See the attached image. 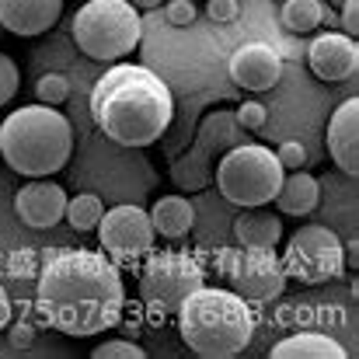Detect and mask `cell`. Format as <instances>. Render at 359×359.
<instances>
[{"label": "cell", "mask_w": 359, "mask_h": 359, "mask_svg": "<svg viewBox=\"0 0 359 359\" xmlns=\"http://www.w3.org/2000/svg\"><path fill=\"white\" fill-rule=\"evenodd\" d=\"M122 307L126 290L119 265L84 248L60 251L56 258H49L35 286L39 318L70 339H91L98 332H109L112 325H119Z\"/></svg>", "instance_id": "obj_1"}, {"label": "cell", "mask_w": 359, "mask_h": 359, "mask_svg": "<svg viewBox=\"0 0 359 359\" xmlns=\"http://www.w3.org/2000/svg\"><path fill=\"white\" fill-rule=\"evenodd\" d=\"M91 116L112 143L150 147L175 119V95L154 70L116 60L91 88Z\"/></svg>", "instance_id": "obj_2"}, {"label": "cell", "mask_w": 359, "mask_h": 359, "mask_svg": "<svg viewBox=\"0 0 359 359\" xmlns=\"http://www.w3.org/2000/svg\"><path fill=\"white\" fill-rule=\"evenodd\" d=\"M182 342L203 359H234L248 349L255 318L248 311V300L234 290L199 286L192 290L182 307L175 311Z\"/></svg>", "instance_id": "obj_3"}, {"label": "cell", "mask_w": 359, "mask_h": 359, "mask_svg": "<svg viewBox=\"0 0 359 359\" xmlns=\"http://www.w3.org/2000/svg\"><path fill=\"white\" fill-rule=\"evenodd\" d=\"M74 129L53 105H25L0 122V157L25 178H49L70 164Z\"/></svg>", "instance_id": "obj_4"}, {"label": "cell", "mask_w": 359, "mask_h": 359, "mask_svg": "<svg viewBox=\"0 0 359 359\" xmlns=\"http://www.w3.org/2000/svg\"><path fill=\"white\" fill-rule=\"evenodd\" d=\"M143 35V21L129 0H88L74 14V42L98 63L126 60Z\"/></svg>", "instance_id": "obj_5"}, {"label": "cell", "mask_w": 359, "mask_h": 359, "mask_svg": "<svg viewBox=\"0 0 359 359\" xmlns=\"http://www.w3.org/2000/svg\"><path fill=\"white\" fill-rule=\"evenodd\" d=\"M283 164L276 157V150L244 140L238 147L220 154V164L213 171V182L220 189V196L227 203H234L241 210L248 206H265L272 203V196L283 185Z\"/></svg>", "instance_id": "obj_6"}, {"label": "cell", "mask_w": 359, "mask_h": 359, "mask_svg": "<svg viewBox=\"0 0 359 359\" xmlns=\"http://www.w3.org/2000/svg\"><path fill=\"white\" fill-rule=\"evenodd\" d=\"M206 283L203 265L185 251H147L140 269V297L157 314H175L182 300Z\"/></svg>", "instance_id": "obj_7"}, {"label": "cell", "mask_w": 359, "mask_h": 359, "mask_svg": "<svg viewBox=\"0 0 359 359\" xmlns=\"http://www.w3.org/2000/svg\"><path fill=\"white\" fill-rule=\"evenodd\" d=\"M279 262H283L286 279H297L304 286H321V283L342 276L346 248H342V241L332 227L307 224L286 241V251H283Z\"/></svg>", "instance_id": "obj_8"}, {"label": "cell", "mask_w": 359, "mask_h": 359, "mask_svg": "<svg viewBox=\"0 0 359 359\" xmlns=\"http://www.w3.org/2000/svg\"><path fill=\"white\" fill-rule=\"evenodd\" d=\"M220 269L227 272L234 293L255 304H272L286 290V272L283 262L276 258V248H241V251H224Z\"/></svg>", "instance_id": "obj_9"}, {"label": "cell", "mask_w": 359, "mask_h": 359, "mask_svg": "<svg viewBox=\"0 0 359 359\" xmlns=\"http://www.w3.org/2000/svg\"><path fill=\"white\" fill-rule=\"evenodd\" d=\"M98 241L112 255L116 265H133L154 248V224L150 213L140 206H116L105 210L98 220Z\"/></svg>", "instance_id": "obj_10"}, {"label": "cell", "mask_w": 359, "mask_h": 359, "mask_svg": "<svg viewBox=\"0 0 359 359\" xmlns=\"http://www.w3.org/2000/svg\"><path fill=\"white\" fill-rule=\"evenodd\" d=\"M307 63H311V74L328 81V84L349 81V77H356L359 70L356 39L346 35V32H321L311 42V49H307Z\"/></svg>", "instance_id": "obj_11"}, {"label": "cell", "mask_w": 359, "mask_h": 359, "mask_svg": "<svg viewBox=\"0 0 359 359\" xmlns=\"http://www.w3.org/2000/svg\"><path fill=\"white\" fill-rule=\"evenodd\" d=\"M227 74L244 91H269L283 77V60L272 46L248 42V46H238L234 56L227 60Z\"/></svg>", "instance_id": "obj_12"}, {"label": "cell", "mask_w": 359, "mask_h": 359, "mask_svg": "<svg viewBox=\"0 0 359 359\" xmlns=\"http://www.w3.org/2000/svg\"><path fill=\"white\" fill-rule=\"evenodd\" d=\"M14 210H18V220L25 227H35V231H49L63 220L67 213V192L56 185V182H28L25 189H18L14 196Z\"/></svg>", "instance_id": "obj_13"}, {"label": "cell", "mask_w": 359, "mask_h": 359, "mask_svg": "<svg viewBox=\"0 0 359 359\" xmlns=\"http://www.w3.org/2000/svg\"><path fill=\"white\" fill-rule=\"evenodd\" d=\"M328 154L349 175H359V98H349L335 109L328 122Z\"/></svg>", "instance_id": "obj_14"}, {"label": "cell", "mask_w": 359, "mask_h": 359, "mask_svg": "<svg viewBox=\"0 0 359 359\" xmlns=\"http://www.w3.org/2000/svg\"><path fill=\"white\" fill-rule=\"evenodd\" d=\"M63 14V0H0V25L21 39L49 32Z\"/></svg>", "instance_id": "obj_15"}, {"label": "cell", "mask_w": 359, "mask_h": 359, "mask_svg": "<svg viewBox=\"0 0 359 359\" xmlns=\"http://www.w3.org/2000/svg\"><path fill=\"white\" fill-rule=\"evenodd\" d=\"M238 143H244V129H241L238 116H234L231 109H217V112L203 116L192 147L213 161V157H220L224 150H231V147H238Z\"/></svg>", "instance_id": "obj_16"}, {"label": "cell", "mask_w": 359, "mask_h": 359, "mask_svg": "<svg viewBox=\"0 0 359 359\" xmlns=\"http://www.w3.org/2000/svg\"><path fill=\"white\" fill-rule=\"evenodd\" d=\"M272 203H276V210H283L286 217H307V213H314L318 203H321V185H318L314 175H307V171L297 168V171L283 175V185H279V192L272 196Z\"/></svg>", "instance_id": "obj_17"}, {"label": "cell", "mask_w": 359, "mask_h": 359, "mask_svg": "<svg viewBox=\"0 0 359 359\" xmlns=\"http://www.w3.org/2000/svg\"><path fill=\"white\" fill-rule=\"evenodd\" d=\"M272 359H346L349 349H342L332 335H321V332H297L283 342H276L269 349Z\"/></svg>", "instance_id": "obj_18"}, {"label": "cell", "mask_w": 359, "mask_h": 359, "mask_svg": "<svg viewBox=\"0 0 359 359\" xmlns=\"http://www.w3.org/2000/svg\"><path fill=\"white\" fill-rule=\"evenodd\" d=\"M234 238L241 248H276L283 238V220L269 210L248 206L234 220Z\"/></svg>", "instance_id": "obj_19"}, {"label": "cell", "mask_w": 359, "mask_h": 359, "mask_svg": "<svg viewBox=\"0 0 359 359\" xmlns=\"http://www.w3.org/2000/svg\"><path fill=\"white\" fill-rule=\"evenodd\" d=\"M150 224H154V234H157V238L182 241L192 231V224H196V210H192V203L182 199V196H164V199L154 203Z\"/></svg>", "instance_id": "obj_20"}, {"label": "cell", "mask_w": 359, "mask_h": 359, "mask_svg": "<svg viewBox=\"0 0 359 359\" xmlns=\"http://www.w3.org/2000/svg\"><path fill=\"white\" fill-rule=\"evenodd\" d=\"M171 182L182 192H199L213 182V161L206 154H199L196 147H189L182 157L171 161Z\"/></svg>", "instance_id": "obj_21"}, {"label": "cell", "mask_w": 359, "mask_h": 359, "mask_svg": "<svg viewBox=\"0 0 359 359\" xmlns=\"http://www.w3.org/2000/svg\"><path fill=\"white\" fill-rule=\"evenodd\" d=\"M328 18L325 0H286L283 4V25L290 32H314Z\"/></svg>", "instance_id": "obj_22"}, {"label": "cell", "mask_w": 359, "mask_h": 359, "mask_svg": "<svg viewBox=\"0 0 359 359\" xmlns=\"http://www.w3.org/2000/svg\"><path fill=\"white\" fill-rule=\"evenodd\" d=\"M102 213H105V203L98 199V196H91V192H84V196H74V199H67V220H70V227L74 231H95L98 227V220H102Z\"/></svg>", "instance_id": "obj_23"}, {"label": "cell", "mask_w": 359, "mask_h": 359, "mask_svg": "<svg viewBox=\"0 0 359 359\" xmlns=\"http://www.w3.org/2000/svg\"><path fill=\"white\" fill-rule=\"evenodd\" d=\"M35 98H39L42 105L60 109V105L70 98V84H67V77H63V74H46V77H39V81H35Z\"/></svg>", "instance_id": "obj_24"}, {"label": "cell", "mask_w": 359, "mask_h": 359, "mask_svg": "<svg viewBox=\"0 0 359 359\" xmlns=\"http://www.w3.org/2000/svg\"><path fill=\"white\" fill-rule=\"evenodd\" d=\"M18 88H21V74H18L14 60L7 53H0V109L18 95Z\"/></svg>", "instance_id": "obj_25"}, {"label": "cell", "mask_w": 359, "mask_h": 359, "mask_svg": "<svg viewBox=\"0 0 359 359\" xmlns=\"http://www.w3.org/2000/svg\"><path fill=\"white\" fill-rule=\"evenodd\" d=\"M95 359H143L147 353L136 346V342H126V339H112V342H102L95 353Z\"/></svg>", "instance_id": "obj_26"}, {"label": "cell", "mask_w": 359, "mask_h": 359, "mask_svg": "<svg viewBox=\"0 0 359 359\" xmlns=\"http://www.w3.org/2000/svg\"><path fill=\"white\" fill-rule=\"evenodd\" d=\"M234 116H238V122H241V129H244V133H262V129H265V122H269V112H265V105H262V102H244Z\"/></svg>", "instance_id": "obj_27"}, {"label": "cell", "mask_w": 359, "mask_h": 359, "mask_svg": "<svg viewBox=\"0 0 359 359\" xmlns=\"http://www.w3.org/2000/svg\"><path fill=\"white\" fill-rule=\"evenodd\" d=\"M276 157H279L283 171H297V168L307 164V150H304V143H283V147L276 150Z\"/></svg>", "instance_id": "obj_28"}, {"label": "cell", "mask_w": 359, "mask_h": 359, "mask_svg": "<svg viewBox=\"0 0 359 359\" xmlns=\"http://www.w3.org/2000/svg\"><path fill=\"white\" fill-rule=\"evenodd\" d=\"M164 14H168L171 25H192L199 11H196L192 0H168V4H164Z\"/></svg>", "instance_id": "obj_29"}, {"label": "cell", "mask_w": 359, "mask_h": 359, "mask_svg": "<svg viewBox=\"0 0 359 359\" xmlns=\"http://www.w3.org/2000/svg\"><path fill=\"white\" fill-rule=\"evenodd\" d=\"M206 14H210L217 25H231V21H238L241 7H238V0H210V4H206Z\"/></svg>", "instance_id": "obj_30"}, {"label": "cell", "mask_w": 359, "mask_h": 359, "mask_svg": "<svg viewBox=\"0 0 359 359\" xmlns=\"http://www.w3.org/2000/svg\"><path fill=\"white\" fill-rule=\"evenodd\" d=\"M342 28H346V35L356 39V32H359V0H346V7H342Z\"/></svg>", "instance_id": "obj_31"}, {"label": "cell", "mask_w": 359, "mask_h": 359, "mask_svg": "<svg viewBox=\"0 0 359 359\" xmlns=\"http://www.w3.org/2000/svg\"><path fill=\"white\" fill-rule=\"evenodd\" d=\"M7 321H11V297H7V290L0 286V332L7 328Z\"/></svg>", "instance_id": "obj_32"}, {"label": "cell", "mask_w": 359, "mask_h": 359, "mask_svg": "<svg viewBox=\"0 0 359 359\" xmlns=\"http://www.w3.org/2000/svg\"><path fill=\"white\" fill-rule=\"evenodd\" d=\"M129 4H133L136 11H140V7H143V11H150V7H161L164 0H129Z\"/></svg>", "instance_id": "obj_33"}, {"label": "cell", "mask_w": 359, "mask_h": 359, "mask_svg": "<svg viewBox=\"0 0 359 359\" xmlns=\"http://www.w3.org/2000/svg\"><path fill=\"white\" fill-rule=\"evenodd\" d=\"M28 339H32V332H28V328H18L14 342H18V346H28Z\"/></svg>", "instance_id": "obj_34"}]
</instances>
